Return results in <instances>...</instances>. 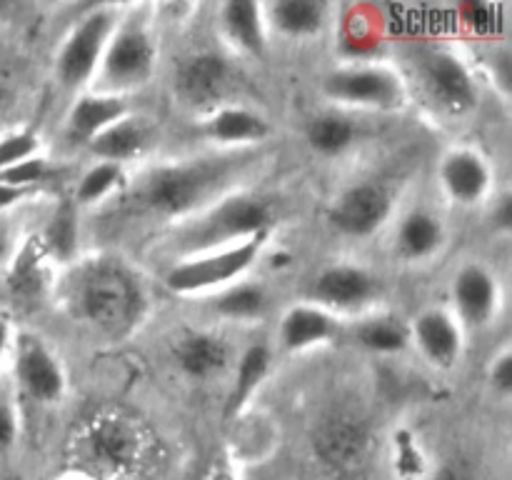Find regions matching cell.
<instances>
[{
  "instance_id": "40",
  "label": "cell",
  "mask_w": 512,
  "mask_h": 480,
  "mask_svg": "<svg viewBox=\"0 0 512 480\" xmlns=\"http://www.w3.org/2000/svg\"><path fill=\"white\" fill-rule=\"evenodd\" d=\"M5 348H8V323L0 318V360H3Z\"/></svg>"
},
{
  "instance_id": "29",
  "label": "cell",
  "mask_w": 512,
  "mask_h": 480,
  "mask_svg": "<svg viewBox=\"0 0 512 480\" xmlns=\"http://www.w3.org/2000/svg\"><path fill=\"white\" fill-rule=\"evenodd\" d=\"M45 240H48L50 250H53L58 260H68L75 253V245H78V220H75V208L70 200H63L58 205L48 228H45Z\"/></svg>"
},
{
  "instance_id": "31",
  "label": "cell",
  "mask_w": 512,
  "mask_h": 480,
  "mask_svg": "<svg viewBox=\"0 0 512 480\" xmlns=\"http://www.w3.org/2000/svg\"><path fill=\"white\" fill-rule=\"evenodd\" d=\"M120 180V168L115 163H100L95 165L93 170L83 175L80 180V188H78V200L83 203H95L100 200L103 195H108L110 190L118 185Z\"/></svg>"
},
{
  "instance_id": "38",
  "label": "cell",
  "mask_w": 512,
  "mask_h": 480,
  "mask_svg": "<svg viewBox=\"0 0 512 480\" xmlns=\"http://www.w3.org/2000/svg\"><path fill=\"white\" fill-rule=\"evenodd\" d=\"M495 225L503 230H508L512 225V203L510 198H503V203H500L498 213H495Z\"/></svg>"
},
{
  "instance_id": "32",
  "label": "cell",
  "mask_w": 512,
  "mask_h": 480,
  "mask_svg": "<svg viewBox=\"0 0 512 480\" xmlns=\"http://www.w3.org/2000/svg\"><path fill=\"white\" fill-rule=\"evenodd\" d=\"M35 150H38V140H35L33 133L5 135V138L0 140V170L33 158Z\"/></svg>"
},
{
  "instance_id": "14",
  "label": "cell",
  "mask_w": 512,
  "mask_h": 480,
  "mask_svg": "<svg viewBox=\"0 0 512 480\" xmlns=\"http://www.w3.org/2000/svg\"><path fill=\"white\" fill-rule=\"evenodd\" d=\"M373 290L375 283L365 270L338 265V268H328L325 273L318 275L313 295L328 305L350 308V305L365 303L373 295Z\"/></svg>"
},
{
  "instance_id": "39",
  "label": "cell",
  "mask_w": 512,
  "mask_h": 480,
  "mask_svg": "<svg viewBox=\"0 0 512 480\" xmlns=\"http://www.w3.org/2000/svg\"><path fill=\"white\" fill-rule=\"evenodd\" d=\"M435 480H473V478H470V475L465 473V470L448 465V468H443L438 475H435Z\"/></svg>"
},
{
  "instance_id": "13",
  "label": "cell",
  "mask_w": 512,
  "mask_h": 480,
  "mask_svg": "<svg viewBox=\"0 0 512 480\" xmlns=\"http://www.w3.org/2000/svg\"><path fill=\"white\" fill-rule=\"evenodd\" d=\"M228 83V65L220 55H195L180 68L178 88L190 103L208 105L220 98Z\"/></svg>"
},
{
  "instance_id": "6",
  "label": "cell",
  "mask_w": 512,
  "mask_h": 480,
  "mask_svg": "<svg viewBox=\"0 0 512 480\" xmlns=\"http://www.w3.org/2000/svg\"><path fill=\"white\" fill-rule=\"evenodd\" d=\"M110 33H113V15L108 10L90 13L70 33L58 58L60 78L65 85H80L93 75V70L103 60L105 48H108Z\"/></svg>"
},
{
  "instance_id": "25",
  "label": "cell",
  "mask_w": 512,
  "mask_h": 480,
  "mask_svg": "<svg viewBox=\"0 0 512 480\" xmlns=\"http://www.w3.org/2000/svg\"><path fill=\"white\" fill-rule=\"evenodd\" d=\"M270 15L285 35H310L323 25L325 5L318 0H280L270 8Z\"/></svg>"
},
{
  "instance_id": "18",
  "label": "cell",
  "mask_w": 512,
  "mask_h": 480,
  "mask_svg": "<svg viewBox=\"0 0 512 480\" xmlns=\"http://www.w3.org/2000/svg\"><path fill=\"white\" fill-rule=\"evenodd\" d=\"M415 338H418L420 350H423L430 363L450 365L455 363V358L460 353L458 325L453 323L450 315L440 313V310L425 313L418 320V325H415Z\"/></svg>"
},
{
  "instance_id": "9",
  "label": "cell",
  "mask_w": 512,
  "mask_h": 480,
  "mask_svg": "<svg viewBox=\"0 0 512 480\" xmlns=\"http://www.w3.org/2000/svg\"><path fill=\"white\" fill-rule=\"evenodd\" d=\"M425 83H428L430 95L438 98L445 108L468 110L475 105V85L470 78L468 68L450 53H433L425 60Z\"/></svg>"
},
{
  "instance_id": "37",
  "label": "cell",
  "mask_w": 512,
  "mask_h": 480,
  "mask_svg": "<svg viewBox=\"0 0 512 480\" xmlns=\"http://www.w3.org/2000/svg\"><path fill=\"white\" fill-rule=\"evenodd\" d=\"M28 193V190H20V188H10V185H3L0 183V210L3 208H10V205L18 203L23 195Z\"/></svg>"
},
{
  "instance_id": "3",
  "label": "cell",
  "mask_w": 512,
  "mask_h": 480,
  "mask_svg": "<svg viewBox=\"0 0 512 480\" xmlns=\"http://www.w3.org/2000/svg\"><path fill=\"white\" fill-rule=\"evenodd\" d=\"M80 313L108 333L128 328L140 313L143 295L138 283L120 265H90L78 285Z\"/></svg>"
},
{
  "instance_id": "34",
  "label": "cell",
  "mask_w": 512,
  "mask_h": 480,
  "mask_svg": "<svg viewBox=\"0 0 512 480\" xmlns=\"http://www.w3.org/2000/svg\"><path fill=\"white\" fill-rule=\"evenodd\" d=\"M10 285H13L15 290H20V293H35L40 285V275H38V265H35V260H30L28 255H23L20 263L15 265L13 275H10Z\"/></svg>"
},
{
  "instance_id": "21",
  "label": "cell",
  "mask_w": 512,
  "mask_h": 480,
  "mask_svg": "<svg viewBox=\"0 0 512 480\" xmlns=\"http://www.w3.org/2000/svg\"><path fill=\"white\" fill-rule=\"evenodd\" d=\"M145 143H148V133H145L143 125L133 118H120L118 123H113L90 140V150L108 163L118 165V160L138 155L145 148Z\"/></svg>"
},
{
  "instance_id": "22",
  "label": "cell",
  "mask_w": 512,
  "mask_h": 480,
  "mask_svg": "<svg viewBox=\"0 0 512 480\" xmlns=\"http://www.w3.org/2000/svg\"><path fill=\"white\" fill-rule=\"evenodd\" d=\"M333 330H335V323L325 310L293 308L288 315H285L280 333H283L285 345H288L290 350H300L330 338Z\"/></svg>"
},
{
  "instance_id": "8",
  "label": "cell",
  "mask_w": 512,
  "mask_h": 480,
  "mask_svg": "<svg viewBox=\"0 0 512 480\" xmlns=\"http://www.w3.org/2000/svg\"><path fill=\"white\" fill-rule=\"evenodd\" d=\"M390 213V195L375 183L353 185L333 208V223L348 235L375 233Z\"/></svg>"
},
{
  "instance_id": "11",
  "label": "cell",
  "mask_w": 512,
  "mask_h": 480,
  "mask_svg": "<svg viewBox=\"0 0 512 480\" xmlns=\"http://www.w3.org/2000/svg\"><path fill=\"white\" fill-rule=\"evenodd\" d=\"M90 455L98 465L108 470H125L138 458V435L125 420L100 418L90 425L88 433Z\"/></svg>"
},
{
  "instance_id": "19",
  "label": "cell",
  "mask_w": 512,
  "mask_h": 480,
  "mask_svg": "<svg viewBox=\"0 0 512 480\" xmlns=\"http://www.w3.org/2000/svg\"><path fill=\"white\" fill-rule=\"evenodd\" d=\"M230 360V348L215 335H190L178 345V363L193 378H205L223 370Z\"/></svg>"
},
{
  "instance_id": "27",
  "label": "cell",
  "mask_w": 512,
  "mask_h": 480,
  "mask_svg": "<svg viewBox=\"0 0 512 480\" xmlns=\"http://www.w3.org/2000/svg\"><path fill=\"white\" fill-rule=\"evenodd\" d=\"M355 128L340 115H320L308 125V140L315 150L325 155H338L353 143Z\"/></svg>"
},
{
  "instance_id": "10",
  "label": "cell",
  "mask_w": 512,
  "mask_h": 480,
  "mask_svg": "<svg viewBox=\"0 0 512 480\" xmlns=\"http://www.w3.org/2000/svg\"><path fill=\"white\" fill-rule=\"evenodd\" d=\"M18 380L25 393L38 400H55L63 393V373L38 338L23 335L18 343Z\"/></svg>"
},
{
  "instance_id": "5",
  "label": "cell",
  "mask_w": 512,
  "mask_h": 480,
  "mask_svg": "<svg viewBox=\"0 0 512 480\" xmlns=\"http://www.w3.org/2000/svg\"><path fill=\"white\" fill-rule=\"evenodd\" d=\"M155 48L148 30L140 23H128L113 35L103 53V78L110 88L123 90L143 85L153 73Z\"/></svg>"
},
{
  "instance_id": "26",
  "label": "cell",
  "mask_w": 512,
  "mask_h": 480,
  "mask_svg": "<svg viewBox=\"0 0 512 480\" xmlns=\"http://www.w3.org/2000/svg\"><path fill=\"white\" fill-rule=\"evenodd\" d=\"M208 133L223 143H245V140H260L268 133V125L255 113L243 108H225L210 120Z\"/></svg>"
},
{
  "instance_id": "16",
  "label": "cell",
  "mask_w": 512,
  "mask_h": 480,
  "mask_svg": "<svg viewBox=\"0 0 512 480\" xmlns=\"http://www.w3.org/2000/svg\"><path fill=\"white\" fill-rule=\"evenodd\" d=\"M488 180V168L470 150H460V153L445 158L443 185L453 198L463 200V203H473V200L483 198V193L488 190Z\"/></svg>"
},
{
  "instance_id": "36",
  "label": "cell",
  "mask_w": 512,
  "mask_h": 480,
  "mask_svg": "<svg viewBox=\"0 0 512 480\" xmlns=\"http://www.w3.org/2000/svg\"><path fill=\"white\" fill-rule=\"evenodd\" d=\"M493 385L500 393L512 390V355H503L493 368Z\"/></svg>"
},
{
  "instance_id": "4",
  "label": "cell",
  "mask_w": 512,
  "mask_h": 480,
  "mask_svg": "<svg viewBox=\"0 0 512 480\" xmlns=\"http://www.w3.org/2000/svg\"><path fill=\"white\" fill-rule=\"evenodd\" d=\"M265 235L268 233H258L248 240H240L233 248H223L218 253H208L203 258H193L175 265L168 278H165L170 290H175V293H198V290H208L213 285L235 280L258 258Z\"/></svg>"
},
{
  "instance_id": "28",
  "label": "cell",
  "mask_w": 512,
  "mask_h": 480,
  "mask_svg": "<svg viewBox=\"0 0 512 480\" xmlns=\"http://www.w3.org/2000/svg\"><path fill=\"white\" fill-rule=\"evenodd\" d=\"M265 290L258 283H240L215 300V310L225 318H258L265 310Z\"/></svg>"
},
{
  "instance_id": "1",
  "label": "cell",
  "mask_w": 512,
  "mask_h": 480,
  "mask_svg": "<svg viewBox=\"0 0 512 480\" xmlns=\"http://www.w3.org/2000/svg\"><path fill=\"white\" fill-rule=\"evenodd\" d=\"M245 158L218 155L195 158L185 163L165 165L153 170L140 185L135 200L140 208L158 215H185L223 193L230 180L243 170Z\"/></svg>"
},
{
  "instance_id": "33",
  "label": "cell",
  "mask_w": 512,
  "mask_h": 480,
  "mask_svg": "<svg viewBox=\"0 0 512 480\" xmlns=\"http://www.w3.org/2000/svg\"><path fill=\"white\" fill-rule=\"evenodd\" d=\"M45 173V163L40 158H28L23 163H15L10 168L0 170V183L10 185V188H20V190H28L30 185L38 183Z\"/></svg>"
},
{
  "instance_id": "12",
  "label": "cell",
  "mask_w": 512,
  "mask_h": 480,
  "mask_svg": "<svg viewBox=\"0 0 512 480\" xmlns=\"http://www.w3.org/2000/svg\"><path fill=\"white\" fill-rule=\"evenodd\" d=\"M315 450L325 463L335 468H348L363 455L365 428L348 415H335L325 420L315 433Z\"/></svg>"
},
{
  "instance_id": "23",
  "label": "cell",
  "mask_w": 512,
  "mask_h": 480,
  "mask_svg": "<svg viewBox=\"0 0 512 480\" xmlns=\"http://www.w3.org/2000/svg\"><path fill=\"white\" fill-rule=\"evenodd\" d=\"M270 368V353L265 345H253L243 353L238 365V378H235L233 390H230L228 405H225V415H235L245 403H248L250 395L258 390V385L263 383L265 373Z\"/></svg>"
},
{
  "instance_id": "15",
  "label": "cell",
  "mask_w": 512,
  "mask_h": 480,
  "mask_svg": "<svg viewBox=\"0 0 512 480\" xmlns=\"http://www.w3.org/2000/svg\"><path fill=\"white\" fill-rule=\"evenodd\" d=\"M125 115L123 100L118 98H98V95H85L75 103L73 113L68 118V135L70 140L75 138V143H83V140H93L95 135L103 133L105 128H110L113 123H118Z\"/></svg>"
},
{
  "instance_id": "2",
  "label": "cell",
  "mask_w": 512,
  "mask_h": 480,
  "mask_svg": "<svg viewBox=\"0 0 512 480\" xmlns=\"http://www.w3.org/2000/svg\"><path fill=\"white\" fill-rule=\"evenodd\" d=\"M270 205L253 195H235L220 200L210 213L195 223L185 225L173 238V248L183 255L210 253L228 245L230 240H248L258 233H268Z\"/></svg>"
},
{
  "instance_id": "24",
  "label": "cell",
  "mask_w": 512,
  "mask_h": 480,
  "mask_svg": "<svg viewBox=\"0 0 512 480\" xmlns=\"http://www.w3.org/2000/svg\"><path fill=\"white\" fill-rule=\"evenodd\" d=\"M440 240H443L440 223L423 210H415L400 223L398 245L405 258H425L438 248Z\"/></svg>"
},
{
  "instance_id": "17",
  "label": "cell",
  "mask_w": 512,
  "mask_h": 480,
  "mask_svg": "<svg viewBox=\"0 0 512 480\" xmlns=\"http://www.w3.org/2000/svg\"><path fill=\"white\" fill-rule=\"evenodd\" d=\"M455 303L468 323H485L495 308V283L488 270L468 265L455 280Z\"/></svg>"
},
{
  "instance_id": "35",
  "label": "cell",
  "mask_w": 512,
  "mask_h": 480,
  "mask_svg": "<svg viewBox=\"0 0 512 480\" xmlns=\"http://www.w3.org/2000/svg\"><path fill=\"white\" fill-rule=\"evenodd\" d=\"M15 435H18V420H15L13 405L8 403L3 393H0V455L8 453L15 443Z\"/></svg>"
},
{
  "instance_id": "41",
  "label": "cell",
  "mask_w": 512,
  "mask_h": 480,
  "mask_svg": "<svg viewBox=\"0 0 512 480\" xmlns=\"http://www.w3.org/2000/svg\"><path fill=\"white\" fill-rule=\"evenodd\" d=\"M195 480H200V478H195Z\"/></svg>"
},
{
  "instance_id": "30",
  "label": "cell",
  "mask_w": 512,
  "mask_h": 480,
  "mask_svg": "<svg viewBox=\"0 0 512 480\" xmlns=\"http://www.w3.org/2000/svg\"><path fill=\"white\" fill-rule=\"evenodd\" d=\"M358 340L370 350H378V353H395L405 345V330L400 328L395 320L390 318H375L368 320L358 328Z\"/></svg>"
},
{
  "instance_id": "20",
  "label": "cell",
  "mask_w": 512,
  "mask_h": 480,
  "mask_svg": "<svg viewBox=\"0 0 512 480\" xmlns=\"http://www.w3.org/2000/svg\"><path fill=\"white\" fill-rule=\"evenodd\" d=\"M223 28L230 40L240 45L248 53L260 55L265 50V28L260 5L248 0H233L223 5Z\"/></svg>"
},
{
  "instance_id": "7",
  "label": "cell",
  "mask_w": 512,
  "mask_h": 480,
  "mask_svg": "<svg viewBox=\"0 0 512 480\" xmlns=\"http://www.w3.org/2000/svg\"><path fill=\"white\" fill-rule=\"evenodd\" d=\"M325 93L355 105H378L390 108L400 100L398 78L383 68H348L338 70L325 80Z\"/></svg>"
}]
</instances>
